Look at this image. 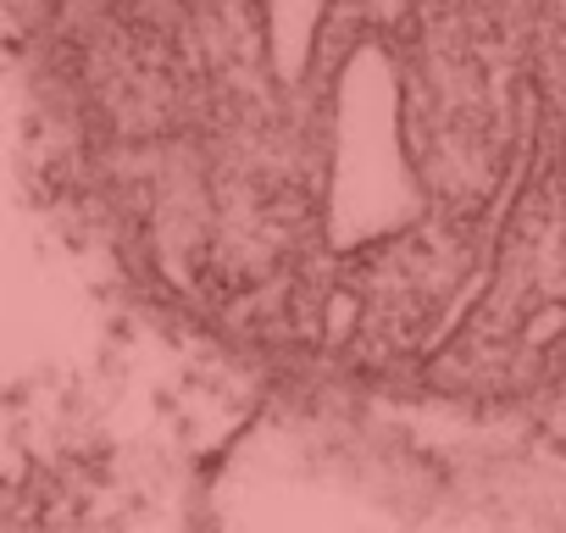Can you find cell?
I'll return each mask as SVG.
<instances>
[{
  "label": "cell",
  "instance_id": "6da1fadb",
  "mask_svg": "<svg viewBox=\"0 0 566 533\" xmlns=\"http://www.w3.org/2000/svg\"><path fill=\"white\" fill-rule=\"evenodd\" d=\"M117 266L277 384L566 389V0H34Z\"/></svg>",
  "mask_w": 566,
  "mask_h": 533
}]
</instances>
